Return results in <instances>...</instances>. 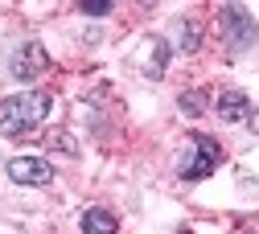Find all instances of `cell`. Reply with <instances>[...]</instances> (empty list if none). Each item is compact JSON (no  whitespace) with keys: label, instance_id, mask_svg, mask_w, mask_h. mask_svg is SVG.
<instances>
[{"label":"cell","instance_id":"cell-8","mask_svg":"<svg viewBox=\"0 0 259 234\" xmlns=\"http://www.w3.org/2000/svg\"><path fill=\"white\" fill-rule=\"evenodd\" d=\"M165 62H169V41H152V66H148V74L152 78H160V74H165Z\"/></svg>","mask_w":259,"mask_h":234},{"label":"cell","instance_id":"cell-11","mask_svg":"<svg viewBox=\"0 0 259 234\" xmlns=\"http://www.w3.org/2000/svg\"><path fill=\"white\" fill-rule=\"evenodd\" d=\"M185 54H193L198 50V21H185V45H181Z\"/></svg>","mask_w":259,"mask_h":234},{"label":"cell","instance_id":"cell-5","mask_svg":"<svg viewBox=\"0 0 259 234\" xmlns=\"http://www.w3.org/2000/svg\"><path fill=\"white\" fill-rule=\"evenodd\" d=\"M46 45L41 41H25L21 50H17V58H13V78H21V82H29V78H37L41 70H46Z\"/></svg>","mask_w":259,"mask_h":234},{"label":"cell","instance_id":"cell-13","mask_svg":"<svg viewBox=\"0 0 259 234\" xmlns=\"http://www.w3.org/2000/svg\"><path fill=\"white\" fill-rule=\"evenodd\" d=\"M181 234H189V230H181Z\"/></svg>","mask_w":259,"mask_h":234},{"label":"cell","instance_id":"cell-4","mask_svg":"<svg viewBox=\"0 0 259 234\" xmlns=\"http://www.w3.org/2000/svg\"><path fill=\"white\" fill-rule=\"evenodd\" d=\"M5 173H9V181H17V185H33V189H41V185L54 181V164L41 160V156H13V160L5 164Z\"/></svg>","mask_w":259,"mask_h":234},{"label":"cell","instance_id":"cell-9","mask_svg":"<svg viewBox=\"0 0 259 234\" xmlns=\"http://www.w3.org/2000/svg\"><path fill=\"white\" fill-rule=\"evenodd\" d=\"M181 111H189V115H202V111H206V95H198V90L181 95Z\"/></svg>","mask_w":259,"mask_h":234},{"label":"cell","instance_id":"cell-6","mask_svg":"<svg viewBox=\"0 0 259 234\" xmlns=\"http://www.w3.org/2000/svg\"><path fill=\"white\" fill-rule=\"evenodd\" d=\"M218 115H222L226 123L247 119V115H251V99H247V90H222V99H218Z\"/></svg>","mask_w":259,"mask_h":234},{"label":"cell","instance_id":"cell-2","mask_svg":"<svg viewBox=\"0 0 259 234\" xmlns=\"http://www.w3.org/2000/svg\"><path fill=\"white\" fill-rule=\"evenodd\" d=\"M218 25H222V41H226V54L239 58L247 54L255 41H259V29H255V17L239 5H222L218 9Z\"/></svg>","mask_w":259,"mask_h":234},{"label":"cell","instance_id":"cell-12","mask_svg":"<svg viewBox=\"0 0 259 234\" xmlns=\"http://www.w3.org/2000/svg\"><path fill=\"white\" fill-rule=\"evenodd\" d=\"M247 127H251V131H255V136H259V107H255V111L247 115Z\"/></svg>","mask_w":259,"mask_h":234},{"label":"cell","instance_id":"cell-10","mask_svg":"<svg viewBox=\"0 0 259 234\" xmlns=\"http://www.w3.org/2000/svg\"><path fill=\"white\" fill-rule=\"evenodd\" d=\"M82 13H91V17H107V13H111V0H82Z\"/></svg>","mask_w":259,"mask_h":234},{"label":"cell","instance_id":"cell-7","mask_svg":"<svg viewBox=\"0 0 259 234\" xmlns=\"http://www.w3.org/2000/svg\"><path fill=\"white\" fill-rule=\"evenodd\" d=\"M115 230H119V222L111 210H103V206L82 210V234H115Z\"/></svg>","mask_w":259,"mask_h":234},{"label":"cell","instance_id":"cell-1","mask_svg":"<svg viewBox=\"0 0 259 234\" xmlns=\"http://www.w3.org/2000/svg\"><path fill=\"white\" fill-rule=\"evenodd\" d=\"M46 115H50V95L46 90L9 95L0 103V136H29Z\"/></svg>","mask_w":259,"mask_h":234},{"label":"cell","instance_id":"cell-3","mask_svg":"<svg viewBox=\"0 0 259 234\" xmlns=\"http://www.w3.org/2000/svg\"><path fill=\"white\" fill-rule=\"evenodd\" d=\"M189 144H193V156L181 160V181H206L222 164V144L214 136H206V131H193Z\"/></svg>","mask_w":259,"mask_h":234}]
</instances>
